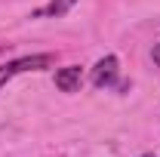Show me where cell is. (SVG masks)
I'll return each mask as SVG.
<instances>
[{"mask_svg":"<svg viewBox=\"0 0 160 157\" xmlns=\"http://www.w3.org/2000/svg\"><path fill=\"white\" fill-rule=\"evenodd\" d=\"M74 3H77V0H49L46 6L34 9L31 16H34V19H43V16H52V19H59V16H65V13H68Z\"/></svg>","mask_w":160,"mask_h":157,"instance_id":"cell-4","label":"cell"},{"mask_svg":"<svg viewBox=\"0 0 160 157\" xmlns=\"http://www.w3.org/2000/svg\"><path fill=\"white\" fill-rule=\"evenodd\" d=\"M148 157H151V154H148Z\"/></svg>","mask_w":160,"mask_h":157,"instance_id":"cell-6","label":"cell"},{"mask_svg":"<svg viewBox=\"0 0 160 157\" xmlns=\"http://www.w3.org/2000/svg\"><path fill=\"white\" fill-rule=\"evenodd\" d=\"M151 56H154V65L160 68V43H154V49H151Z\"/></svg>","mask_w":160,"mask_h":157,"instance_id":"cell-5","label":"cell"},{"mask_svg":"<svg viewBox=\"0 0 160 157\" xmlns=\"http://www.w3.org/2000/svg\"><path fill=\"white\" fill-rule=\"evenodd\" d=\"M80 83H83L80 65H68V68H59V71H56V86H59L62 93H77Z\"/></svg>","mask_w":160,"mask_h":157,"instance_id":"cell-3","label":"cell"},{"mask_svg":"<svg viewBox=\"0 0 160 157\" xmlns=\"http://www.w3.org/2000/svg\"><path fill=\"white\" fill-rule=\"evenodd\" d=\"M117 74H120V62H117V56H105V59H99L96 62V68H92V86H111L114 80H117Z\"/></svg>","mask_w":160,"mask_h":157,"instance_id":"cell-2","label":"cell"},{"mask_svg":"<svg viewBox=\"0 0 160 157\" xmlns=\"http://www.w3.org/2000/svg\"><path fill=\"white\" fill-rule=\"evenodd\" d=\"M52 65H56V56H52V53H34V56H22V59L3 62V65H0V89H3L12 77H19V74L46 71V68H52Z\"/></svg>","mask_w":160,"mask_h":157,"instance_id":"cell-1","label":"cell"}]
</instances>
